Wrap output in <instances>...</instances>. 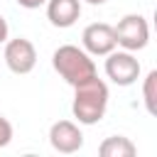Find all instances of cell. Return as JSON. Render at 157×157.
<instances>
[{"label": "cell", "mask_w": 157, "mask_h": 157, "mask_svg": "<svg viewBox=\"0 0 157 157\" xmlns=\"http://www.w3.org/2000/svg\"><path fill=\"white\" fill-rule=\"evenodd\" d=\"M52 66L69 86H78L91 76H96V64L91 54L74 44H61L52 56Z\"/></svg>", "instance_id": "cell-2"}, {"label": "cell", "mask_w": 157, "mask_h": 157, "mask_svg": "<svg viewBox=\"0 0 157 157\" xmlns=\"http://www.w3.org/2000/svg\"><path fill=\"white\" fill-rule=\"evenodd\" d=\"M81 44L83 49L91 54V56H105L110 54L118 44H115V32H113V25L108 22H93L83 29L81 34Z\"/></svg>", "instance_id": "cell-6"}, {"label": "cell", "mask_w": 157, "mask_h": 157, "mask_svg": "<svg viewBox=\"0 0 157 157\" xmlns=\"http://www.w3.org/2000/svg\"><path fill=\"white\" fill-rule=\"evenodd\" d=\"M49 142L56 152L71 155V152H78L83 147V132L71 120H56L49 128Z\"/></svg>", "instance_id": "cell-7"}, {"label": "cell", "mask_w": 157, "mask_h": 157, "mask_svg": "<svg viewBox=\"0 0 157 157\" xmlns=\"http://www.w3.org/2000/svg\"><path fill=\"white\" fill-rule=\"evenodd\" d=\"M105 108H108V86L103 78H98V74L74 86L71 110L81 125H96L105 115Z\"/></svg>", "instance_id": "cell-1"}, {"label": "cell", "mask_w": 157, "mask_h": 157, "mask_svg": "<svg viewBox=\"0 0 157 157\" xmlns=\"http://www.w3.org/2000/svg\"><path fill=\"white\" fill-rule=\"evenodd\" d=\"M142 101H145L147 113L155 115V113H157V71H155V69L145 76V83H142Z\"/></svg>", "instance_id": "cell-10"}, {"label": "cell", "mask_w": 157, "mask_h": 157, "mask_svg": "<svg viewBox=\"0 0 157 157\" xmlns=\"http://www.w3.org/2000/svg\"><path fill=\"white\" fill-rule=\"evenodd\" d=\"M105 76L118 86H132L140 78V61L132 56V52H110L105 54Z\"/></svg>", "instance_id": "cell-4"}, {"label": "cell", "mask_w": 157, "mask_h": 157, "mask_svg": "<svg viewBox=\"0 0 157 157\" xmlns=\"http://www.w3.org/2000/svg\"><path fill=\"white\" fill-rule=\"evenodd\" d=\"M47 0H17V5H22V7H27V10H37V7H42Z\"/></svg>", "instance_id": "cell-12"}, {"label": "cell", "mask_w": 157, "mask_h": 157, "mask_svg": "<svg viewBox=\"0 0 157 157\" xmlns=\"http://www.w3.org/2000/svg\"><path fill=\"white\" fill-rule=\"evenodd\" d=\"M78 17H81V0H47V20L54 27L66 29Z\"/></svg>", "instance_id": "cell-8"}, {"label": "cell", "mask_w": 157, "mask_h": 157, "mask_svg": "<svg viewBox=\"0 0 157 157\" xmlns=\"http://www.w3.org/2000/svg\"><path fill=\"white\" fill-rule=\"evenodd\" d=\"M88 5H103V2H108V0H86Z\"/></svg>", "instance_id": "cell-14"}, {"label": "cell", "mask_w": 157, "mask_h": 157, "mask_svg": "<svg viewBox=\"0 0 157 157\" xmlns=\"http://www.w3.org/2000/svg\"><path fill=\"white\" fill-rule=\"evenodd\" d=\"M10 140H12V123L5 115H0V147H7Z\"/></svg>", "instance_id": "cell-11"}, {"label": "cell", "mask_w": 157, "mask_h": 157, "mask_svg": "<svg viewBox=\"0 0 157 157\" xmlns=\"http://www.w3.org/2000/svg\"><path fill=\"white\" fill-rule=\"evenodd\" d=\"M115 44L125 52H140L150 42V25L142 15H125L115 27Z\"/></svg>", "instance_id": "cell-3"}, {"label": "cell", "mask_w": 157, "mask_h": 157, "mask_svg": "<svg viewBox=\"0 0 157 157\" xmlns=\"http://www.w3.org/2000/svg\"><path fill=\"white\" fill-rule=\"evenodd\" d=\"M137 152L135 142L130 137H123V135H113V137H105L101 145H98V155L101 157H132Z\"/></svg>", "instance_id": "cell-9"}, {"label": "cell", "mask_w": 157, "mask_h": 157, "mask_svg": "<svg viewBox=\"0 0 157 157\" xmlns=\"http://www.w3.org/2000/svg\"><path fill=\"white\" fill-rule=\"evenodd\" d=\"M5 64L12 74H29L37 64V49L29 39L25 37H15V39H7L5 42Z\"/></svg>", "instance_id": "cell-5"}, {"label": "cell", "mask_w": 157, "mask_h": 157, "mask_svg": "<svg viewBox=\"0 0 157 157\" xmlns=\"http://www.w3.org/2000/svg\"><path fill=\"white\" fill-rule=\"evenodd\" d=\"M7 34H10V27H7L5 17L0 15V44H2V42H7Z\"/></svg>", "instance_id": "cell-13"}]
</instances>
